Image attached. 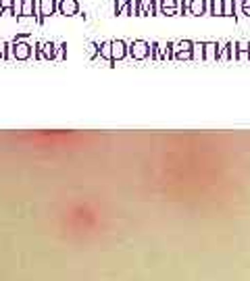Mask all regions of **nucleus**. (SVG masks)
Listing matches in <instances>:
<instances>
[{"label":"nucleus","instance_id":"9","mask_svg":"<svg viewBox=\"0 0 250 281\" xmlns=\"http://www.w3.org/2000/svg\"><path fill=\"white\" fill-rule=\"evenodd\" d=\"M209 15H223V0H209Z\"/></svg>","mask_w":250,"mask_h":281},{"label":"nucleus","instance_id":"12","mask_svg":"<svg viewBox=\"0 0 250 281\" xmlns=\"http://www.w3.org/2000/svg\"><path fill=\"white\" fill-rule=\"evenodd\" d=\"M233 6H236L233 0H223V17H233V15H236Z\"/></svg>","mask_w":250,"mask_h":281},{"label":"nucleus","instance_id":"2","mask_svg":"<svg viewBox=\"0 0 250 281\" xmlns=\"http://www.w3.org/2000/svg\"><path fill=\"white\" fill-rule=\"evenodd\" d=\"M79 13V2L77 0H58V15L65 17H73Z\"/></svg>","mask_w":250,"mask_h":281},{"label":"nucleus","instance_id":"14","mask_svg":"<svg viewBox=\"0 0 250 281\" xmlns=\"http://www.w3.org/2000/svg\"><path fill=\"white\" fill-rule=\"evenodd\" d=\"M190 46H192V42H181V44H179V48H178V54H179V56H181V54H188Z\"/></svg>","mask_w":250,"mask_h":281},{"label":"nucleus","instance_id":"8","mask_svg":"<svg viewBox=\"0 0 250 281\" xmlns=\"http://www.w3.org/2000/svg\"><path fill=\"white\" fill-rule=\"evenodd\" d=\"M13 50H15V56H19V58H27L29 56V46L23 44V42H19V40H15Z\"/></svg>","mask_w":250,"mask_h":281},{"label":"nucleus","instance_id":"6","mask_svg":"<svg viewBox=\"0 0 250 281\" xmlns=\"http://www.w3.org/2000/svg\"><path fill=\"white\" fill-rule=\"evenodd\" d=\"M34 15H38V0H21L19 17H34Z\"/></svg>","mask_w":250,"mask_h":281},{"label":"nucleus","instance_id":"5","mask_svg":"<svg viewBox=\"0 0 250 281\" xmlns=\"http://www.w3.org/2000/svg\"><path fill=\"white\" fill-rule=\"evenodd\" d=\"M4 11H9V15L19 17V13H21V0H0V15H2Z\"/></svg>","mask_w":250,"mask_h":281},{"label":"nucleus","instance_id":"16","mask_svg":"<svg viewBox=\"0 0 250 281\" xmlns=\"http://www.w3.org/2000/svg\"><path fill=\"white\" fill-rule=\"evenodd\" d=\"M44 50H46V56H53V53H54V44H44Z\"/></svg>","mask_w":250,"mask_h":281},{"label":"nucleus","instance_id":"4","mask_svg":"<svg viewBox=\"0 0 250 281\" xmlns=\"http://www.w3.org/2000/svg\"><path fill=\"white\" fill-rule=\"evenodd\" d=\"M178 9H179V2L178 0H159V15H178Z\"/></svg>","mask_w":250,"mask_h":281},{"label":"nucleus","instance_id":"11","mask_svg":"<svg viewBox=\"0 0 250 281\" xmlns=\"http://www.w3.org/2000/svg\"><path fill=\"white\" fill-rule=\"evenodd\" d=\"M144 15H159V0H150L144 4Z\"/></svg>","mask_w":250,"mask_h":281},{"label":"nucleus","instance_id":"1","mask_svg":"<svg viewBox=\"0 0 250 281\" xmlns=\"http://www.w3.org/2000/svg\"><path fill=\"white\" fill-rule=\"evenodd\" d=\"M58 13V0H38V23H44V19Z\"/></svg>","mask_w":250,"mask_h":281},{"label":"nucleus","instance_id":"13","mask_svg":"<svg viewBox=\"0 0 250 281\" xmlns=\"http://www.w3.org/2000/svg\"><path fill=\"white\" fill-rule=\"evenodd\" d=\"M100 54H102V56H111V54H113V42H105V44H102Z\"/></svg>","mask_w":250,"mask_h":281},{"label":"nucleus","instance_id":"7","mask_svg":"<svg viewBox=\"0 0 250 281\" xmlns=\"http://www.w3.org/2000/svg\"><path fill=\"white\" fill-rule=\"evenodd\" d=\"M131 54H134L136 58H144L146 54H148V44H146L144 40H136L134 44H131Z\"/></svg>","mask_w":250,"mask_h":281},{"label":"nucleus","instance_id":"15","mask_svg":"<svg viewBox=\"0 0 250 281\" xmlns=\"http://www.w3.org/2000/svg\"><path fill=\"white\" fill-rule=\"evenodd\" d=\"M242 15L250 17V0H242Z\"/></svg>","mask_w":250,"mask_h":281},{"label":"nucleus","instance_id":"10","mask_svg":"<svg viewBox=\"0 0 250 281\" xmlns=\"http://www.w3.org/2000/svg\"><path fill=\"white\" fill-rule=\"evenodd\" d=\"M113 56H117V58L125 56V42H121V40L113 42Z\"/></svg>","mask_w":250,"mask_h":281},{"label":"nucleus","instance_id":"3","mask_svg":"<svg viewBox=\"0 0 250 281\" xmlns=\"http://www.w3.org/2000/svg\"><path fill=\"white\" fill-rule=\"evenodd\" d=\"M188 13L196 15V17L207 15L209 13V2L207 0H188Z\"/></svg>","mask_w":250,"mask_h":281}]
</instances>
